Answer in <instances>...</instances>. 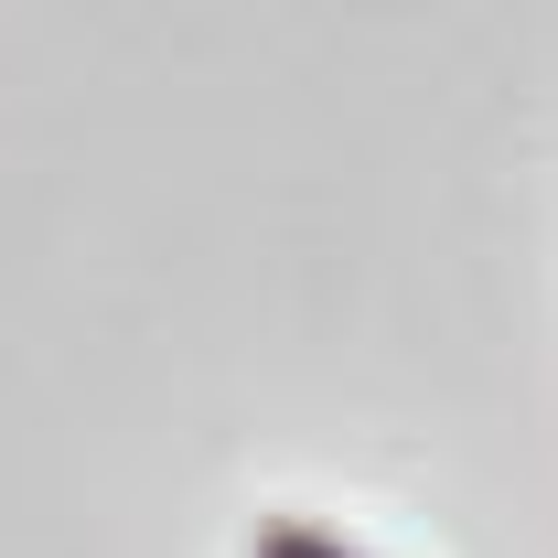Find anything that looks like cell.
I'll return each instance as SVG.
<instances>
[{
  "label": "cell",
  "mask_w": 558,
  "mask_h": 558,
  "mask_svg": "<svg viewBox=\"0 0 558 558\" xmlns=\"http://www.w3.org/2000/svg\"><path fill=\"white\" fill-rule=\"evenodd\" d=\"M247 558H354V548H333L323 526H290V515H269V526L247 537Z\"/></svg>",
  "instance_id": "cell-1"
}]
</instances>
